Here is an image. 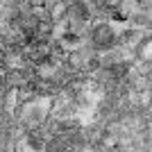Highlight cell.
<instances>
[{
    "mask_svg": "<svg viewBox=\"0 0 152 152\" xmlns=\"http://www.w3.org/2000/svg\"><path fill=\"white\" fill-rule=\"evenodd\" d=\"M91 41H93L95 48H100V50H107L111 45L116 43V30L109 23H100V25H95L93 32H91Z\"/></svg>",
    "mask_w": 152,
    "mask_h": 152,
    "instance_id": "6da1fadb",
    "label": "cell"
},
{
    "mask_svg": "<svg viewBox=\"0 0 152 152\" xmlns=\"http://www.w3.org/2000/svg\"><path fill=\"white\" fill-rule=\"evenodd\" d=\"M100 2L107 7V9H118V7H123L125 0H100Z\"/></svg>",
    "mask_w": 152,
    "mask_h": 152,
    "instance_id": "7a4b0ae2",
    "label": "cell"
}]
</instances>
